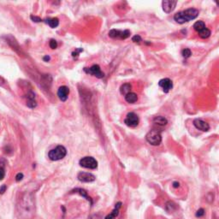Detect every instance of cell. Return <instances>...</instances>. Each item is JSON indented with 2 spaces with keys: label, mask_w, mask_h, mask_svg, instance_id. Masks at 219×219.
Masks as SVG:
<instances>
[{
  "label": "cell",
  "mask_w": 219,
  "mask_h": 219,
  "mask_svg": "<svg viewBox=\"0 0 219 219\" xmlns=\"http://www.w3.org/2000/svg\"><path fill=\"white\" fill-rule=\"evenodd\" d=\"M35 211V205L33 197L30 194H25L18 204V215L22 219H30Z\"/></svg>",
  "instance_id": "cell-1"
},
{
  "label": "cell",
  "mask_w": 219,
  "mask_h": 219,
  "mask_svg": "<svg viewBox=\"0 0 219 219\" xmlns=\"http://www.w3.org/2000/svg\"><path fill=\"white\" fill-rule=\"evenodd\" d=\"M198 15H199V10L194 8H190L175 14L174 20L179 24H183L185 22H188L190 21L194 20L195 18L198 17Z\"/></svg>",
  "instance_id": "cell-2"
},
{
  "label": "cell",
  "mask_w": 219,
  "mask_h": 219,
  "mask_svg": "<svg viewBox=\"0 0 219 219\" xmlns=\"http://www.w3.org/2000/svg\"><path fill=\"white\" fill-rule=\"evenodd\" d=\"M67 154V150L64 145H57L54 149L51 150L49 152L48 157L52 161H58L63 159Z\"/></svg>",
  "instance_id": "cell-3"
},
{
  "label": "cell",
  "mask_w": 219,
  "mask_h": 219,
  "mask_svg": "<svg viewBox=\"0 0 219 219\" xmlns=\"http://www.w3.org/2000/svg\"><path fill=\"white\" fill-rule=\"evenodd\" d=\"M145 139L150 145H159L162 142V135H161L160 131L157 129H152L147 133Z\"/></svg>",
  "instance_id": "cell-4"
},
{
  "label": "cell",
  "mask_w": 219,
  "mask_h": 219,
  "mask_svg": "<svg viewBox=\"0 0 219 219\" xmlns=\"http://www.w3.org/2000/svg\"><path fill=\"white\" fill-rule=\"evenodd\" d=\"M80 165L83 168L94 169L98 167V162L93 157H85L80 160Z\"/></svg>",
  "instance_id": "cell-5"
},
{
  "label": "cell",
  "mask_w": 219,
  "mask_h": 219,
  "mask_svg": "<svg viewBox=\"0 0 219 219\" xmlns=\"http://www.w3.org/2000/svg\"><path fill=\"white\" fill-rule=\"evenodd\" d=\"M109 36L112 39H118V40H126L130 36L129 30H121L111 29L109 32Z\"/></svg>",
  "instance_id": "cell-6"
},
{
  "label": "cell",
  "mask_w": 219,
  "mask_h": 219,
  "mask_svg": "<svg viewBox=\"0 0 219 219\" xmlns=\"http://www.w3.org/2000/svg\"><path fill=\"white\" fill-rule=\"evenodd\" d=\"M139 116L135 114V112H129L128 113L126 118L124 120V123L129 127L131 128H135L139 124Z\"/></svg>",
  "instance_id": "cell-7"
},
{
  "label": "cell",
  "mask_w": 219,
  "mask_h": 219,
  "mask_svg": "<svg viewBox=\"0 0 219 219\" xmlns=\"http://www.w3.org/2000/svg\"><path fill=\"white\" fill-rule=\"evenodd\" d=\"M84 71L86 73H87V74H89V75H93V76L99 78V79H101V78H103V77L105 76V74L101 71L100 67L98 64L93 65V66L90 67V68H85Z\"/></svg>",
  "instance_id": "cell-8"
},
{
  "label": "cell",
  "mask_w": 219,
  "mask_h": 219,
  "mask_svg": "<svg viewBox=\"0 0 219 219\" xmlns=\"http://www.w3.org/2000/svg\"><path fill=\"white\" fill-rule=\"evenodd\" d=\"M177 5V1H172V0H165L162 2L163 10L165 13L169 14L171 13L175 10V6Z\"/></svg>",
  "instance_id": "cell-9"
},
{
  "label": "cell",
  "mask_w": 219,
  "mask_h": 219,
  "mask_svg": "<svg viewBox=\"0 0 219 219\" xmlns=\"http://www.w3.org/2000/svg\"><path fill=\"white\" fill-rule=\"evenodd\" d=\"M159 86L163 88V91L165 93H167L173 88V82L169 78H164V79H162V80H159Z\"/></svg>",
  "instance_id": "cell-10"
},
{
  "label": "cell",
  "mask_w": 219,
  "mask_h": 219,
  "mask_svg": "<svg viewBox=\"0 0 219 219\" xmlns=\"http://www.w3.org/2000/svg\"><path fill=\"white\" fill-rule=\"evenodd\" d=\"M78 180L82 182H92L96 179L94 175L87 173V172H80L77 176Z\"/></svg>",
  "instance_id": "cell-11"
},
{
  "label": "cell",
  "mask_w": 219,
  "mask_h": 219,
  "mask_svg": "<svg viewBox=\"0 0 219 219\" xmlns=\"http://www.w3.org/2000/svg\"><path fill=\"white\" fill-rule=\"evenodd\" d=\"M194 125L197 129L201 130V131H203V132H207V131L210 129V125L208 124L206 122H204V121L201 119L194 120Z\"/></svg>",
  "instance_id": "cell-12"
},
{
  "label": "cell",
  "mask_w": 219,
  "mask_h": 219,
  "mask_svg": "<svg viewBox=\"0 0 219 219\" xmlns=\"http://www.w3.org/2000/svg\"><path fill=\"white\" fill-rule=\"evenodd\" d=\"M69 93H70V89H69V87H66V86L60 87L59 88H58V91H57V96H58V98L60 99V100H62V101H64V102L67 100Z\"/></svg>",
  "instance_id": "cell-13"
},
{
  "label": "cell",
  "mask_w": 219,
  "mask_h": 219,
  "mask_svg": "<svg viewBox=\"0 0 219 219\" xmlns=\"http://www.w3.org/2000/svg\"><path fill=\"white\" fill-rule=\"evenodd\" d=\"M121 205H122V202H118L117 204H116L115 209L111 211V213L107 215L105 219H116V217L119 214V209L120 207H121Z\"/></svg>",
  "instance_id": "cell-14"
},
{
  "label": "cell",
  "mask_w": 219,
  "mask_h": 219,
  "mask_svg": "<svg viewBox=\"0 0 219 219\" xmlns=\"http://www.w3.org/2000/svg\"><path fill=\"white\" fill-rule=\"evenodd\" d=\"M125 100L129 103V104H135V102L138 100V96L135 93H128L127 95H125Z\"/></svg>",
  "instance_id": "cell-15"
},
{
  "label": "cell",
  "mask_w": 219,
  "mask_h": 219,
  "mask_svg": "<svg viewBox=\"0 0 219 219\" xmlns=\"http://www.w3.org/2000/svg\"><path fill=\"white\" fill-rule=\"evenodd\" d=\"M43 21H45V23H47L51 28H57V26L59 25V20L57 18H55V17H53V18H47V19H45Z\"/></svg>",
  "instance_id": "cell-16"
},
{
  "label": "cell",
  "mask_w": 219,
  "mask_h": 219,
  "mask_svg": "<svg viewBox=\"0 0 219 219\" xmlns=\"http://www.w3.org/2000/svg\"><path fill=\"white\" fill-rule=\"evenodd\" d=\"M153 123L155 124L159 125V126H165L168 123V120L163 116H156L153 119Z\"/></svg>",
  "instance_id": "cell-17"
},
{
  "label": "cell",
  "mask_w": 219,
  "mask_h": 219,
  "mask_svg": "<svg viewBox=\"0 0 219 219\" xmlns=\"http://www.w3.org/2000/svg\"><path fill=\"white\" fill-rule=\"evenodd\" d=\"M131 88H132L131 84H129V83H124V84L122 85L121 87H120V93H121V94L127 95L128 93H130Z\"/></svg>",
  "instance_id": "cell-18"
},
{
  "label": "cell",
  "mask_w": 219,
  "mask_h": 219,
  "mask_svg": "<svg viewBox=\"0 0 219 219\" xmlns=\"http://www.w3.org/2000/svg\"><path fill=\"white\" fill-rule=\"evenodd\" d=\"M206 27H205V24H204V21H196L195 23L194 24V28L195 31H197L198 33H199L200 31H202L203 29H204Z\"/></svg>",
  "instance_id": "cell-19"
},
{
  "label": "cell",
  "mask_w": 219,
  "mask_h": 219,
  "mask_svg": "<svg viewBox=\"0 0 219 219\" xmlns=\"http://www.w3.org/2000/svg\"><path fill=\"white\" fill-rule=\"evenodd\" d=\"M75 191L76 192V193H79V194H80L81 196H83V197H84V198H86V199H87L88 201H90L91 204H93V201H92V199H91V197H89V196L87 195V192H86L84 189H81V188H77V189H75Z\"/></svg>",
  "instance_id": "cell-20"
},
{
  "label": "cell",
  "mask_w": 219,
  "mask_h": 219,
  "mask_svg": "<svg viewBox=\"0 0 219 219\" xmlns=\"http://www.w3.org/2000/svg\"><path fill=\"white\" fill-rule=\"evenodd\" d=\"M199 34L202 39H207L208 37H210V35H211V30L208 29L207 28H205L204 29H203L202 31L199 32Z\"/></svg>",
  "instance_id": "cell-21"
},
{
  "label": "cell",
  "mask_w": 219,
  "mask_h": 219,
  "mask_svg": "<svg viewBox=\"0 0 219 219\" xmlns=\"http://www.w3.org/2000/svg\"><path fill=\"white\" fill-rule=\"evenodd\" d=\"M181 55L184 58H188L190 56L192 55V51L188 48H185L183 50L181 51Z\"/></svg>",
  "instance_id": "cell-22"
},
{
  "label": "cell",
  "mask_w": 219,
  "mask_h": 219,
  "mask_svg": "<svg viewBox=\"0 0 219 219\" xmlns=\"http://www.w3.org/2000/svg\"><path fill=\"white\" fill-rule=\"evenodd\" d=\"M27 105H28V106L29 108H34V107H36V106H37V103H36L35 100H28Z\"/></svg>",
  "instance_id": "cell-23"
},
{
  "label": "cell",
  "mask_w": 219,
  "mask_h": 219,
  "mask_svg": "<svg viewBox=\"0 0 219 219\" xmlns=\"http://www.w3.org/2000/svg\"><path fill=\"white\" fill-rule=\"evenodd\" d=\"M132 41L135 42V43H137V44H139L141 41H142V39L139 35H135L133 38H132Z\"/></svg>",
  "instance_id": "cell-24"
},
{
  "label": "cell",
  "mask_w": 219,
  "mask_h": 219,
  "mask_svg": "<svg viewBox=\"0 0 219 219\" xmlns=\"http://www.w3.org/2000/svg\"><path fill=\"white\" fill-rule=\"evenodd\" d=\"M204 215V210L203 208H200L199 210L197 211V212H196V217H203Z\"/></svg>",
  "instance_id": "cell-25"
},
{
  "label": "cell",
  "mask_w": 219,
  "mask_h": 219,
  "mask_svg": "<svg viewBox=\"0 0 219 219\" xmlns=\"http://www.w3.org/2000/svg\"><path fill=\"white\" fill-rule=\"evenodd\" d=\"M49 45H50V47L51 49H56L57 46V41L55 40H51Z\"/></svg>",
  "instance_id": "cell-26"
},
{
  "label": "cell",
  "mask_w": 219,
  "mask_h": 219,
  "mask_svg": "<svg viewBox=\"0 0 219 219\" xmlns=\"http://www.w3.org/2000/svg\"><path fill=\"white\" fill-rule=\"evenodd\" d=\"M5 169H3L2 167H0V181L5 178Z\"/></svg>",
  "instance_id": "cell-27"
},
{
  "label": "cell",
  "mask_w": 219,
  "mask_h": 219,
  "mask_svg": "<svg viewBox=\"0 0 219 219\" xmlns=\"http://www.w3.org/2000/svg\"><path fill=\"white\" fill-rule=\"evenodd\" d=\"M31 19L35 21V22H40V21H43L40 19V17L38 16H34V15H31Z\"/></svg>",
  "instance_id": "cell-28"
},
{
  "label": "cell",
  "mask_w": 219,
  "mask_h": 219,
  "mask_svg": "<svg viewBox=\"0 0 219 219\" xmlns=\"http://www.w3.org/2000/svg\"><path fill=\"white\" fill-rule=\"evenodd\" d=\"M22 178H23V175L21 174V173H18V174L16 175V176H15V180H16L17 181L22 180Z\"/></svg>",
  "instance_id": "cell-29"
},
{
  "label": "cell",
  "mask_w": 219,
  "mask_h": 219,
  "mask_svg": "<svg viewBox=\"0 0 219 219\" xmlns=\"http://www.w3.org/2000/svg\"><path fill=\"white\" fill-rule=\"evenodd\" d=\"M82 51H83L82 49H78V50L76 51H75V52H73V53H72V56H73L74 57H75V56L77 57V56H78V54H79V52Z\"/></svg>",
  "instance_id": "cell-30"
},
{
  "label": "cell",
  "mask_w": 219,
  "mask_h": 219,
  "mask_svg": "<svg viewBox=\"0 0 219 219\" xmlns=\"http://www.w3.org/2000/svg\"><path fill=\"white\" fill-rule=\"evenodd\" d=\"M5 190H6V186H5V185H3L2 188H0V194H4L5 192Z\"/></svg>",
  "instance_id": "cell-31"
},
{
  "label": "cell",
  "mask_w": 219,
  "mask_h": 219,
  "mask_svg": "<svg viewBox=\"0 0 219 219\" xmlns=\"http://www.w3.org/2000/svg\"><path fill=\"white\" fill-rule=\"evenodd\" d=\"M179 186H180V183L178 182V181H174V182H173V187L175 188H179Z\"/></svg>",
  "instance_id": "cell-32"
},
{
  "label": "cell",
  "mask_w": 219,
  "mask_h": 219,
  "mask_svg": "<svg viewBox=\"0 0 219 219\" xmlns=\"http://www.w3.org/2000/svg\"><path fill=\"white\" fill-rule=\"evenodd\" d=\"M44 61H46V62H48L49 60H50V57L49 56H45V57H44Z\"/></svg>",
  "instance_id": "cell-33"
}]
</instances>
